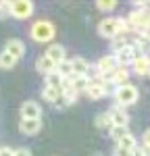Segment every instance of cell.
I'll return each instance as SVG.
<instances>
[{
	"mask_svg": "<svg viewBox=\"0 0 150 156\" xmlns=\"http://www.w3.org/2000/svg\"><path fill=\"white\" fill-rule=\"evenodd\" d=\"M112 96H115V102H117V106H131V104H136V100L138 96H140V92H138V87L136 85H131V83H125L121 85V87H117L115 92H112Z\"/></svg>",
	"mask_w": 150,
	"mask_h": 156,
	"instance_id": "7a4b0ae2",
	"label": "cell"
},
{
	"mask_svg": "<svg viewBox=\"0 0 150 156\" xmlns=\"http://www.w3.org/2000/svg\"><path fill=\"white\" fill-rule=\"evenodd\" d=\"M129 27L125 23V19H104V21H100L98 25V34L102 37H119V36H125L123 31H127Z\"/></svg>",
	"mask_w": 150,
	"mask_h": 156,
	"instance_id": "6da1fadb",
	"label": "cell"
},
{
	"mask_svg": "<svg viewBox=\"0 0 150 156\" xmlns=\"http://www.w3.org/2000/svg\"><path fill=\"white\" fill-rule=\"evenodd\" d=\"M11 15V2H0V19Z\"/></svg>",
	"mask_w": 150,
	"mask_h": 156,
	"instance_id": "484cf974",
	"label": "cell"
},
{
	"mask_svg": "<svg viewBox=\"0 0 150 156\" xmlns=\"http://www.w3.org/2000/svg\"><path fill=\"white\" fill-rule=\"evenodd\" d=\"M34 2L31 0H17V2H11V17L15 19H29L34 15Z\"/></svg>",
	"mask_w": 150,
	"mask_h": 156,
	"instance_id": "277c9868",
	"label": "cell"
},
{
	"mask_svg": "<svg viewBox=\"0 0 150 156\" xmlns=\"http://www.w3.org/2000/svg\"><path fill=\"white\" fill-rule=\"evenodd\" d=\"M4 52H9L11 56H15V58L19 60L25 54V44L21 40H17V37H15V40H9L6 46H4Z\"/></svg>",
	"mask_w": 150,
	"mask_h": 156,
	"instance_id": "30bf717a",
	"label": "cell"
},
{
	"mask_svg": "<svg viewBox=\"0 0 150 156\" xmlns=\"http://www.w3.org/2000/svg\"><path fill=\"white\" fill-rule=\"evenodd\" d=\"M46 56H48L54 65H59V62L65 60V48H62L61 44H52V46L46 50Z\"/></svg>",
	"mask_w": 150,
	"mask_h": 156,
	"instance_id": "5bb4252c",
	"label": "cell"
},
{
	"mask_svg": "<svg viewBox=\"0 0 150 156\" xmlns=\"http://www.w3.org/2000/svg\"><path fill=\"white\" fill-rule=\"evenodd\" d=\"M131 67H134V73L136 75H150V56H146V54L138 56Z\"/></svg>",
	"mask_w": 150,
	"mask_h": 156,
	"instance_id": "8fae6325",
	"label": "cell"
},
{
	"mask_svg": "<svg viewBox=\"0 0 150 156\" xmlns=\"http://www.w3.org/2000/svg\"><path fill=\"white\" fill-rule=\"evenodd\" d=\"M96 127H98V129H112V123H111L109 112H102V115L96 117Z\"/></svg>",
	"mask_w": 150,
	"mask_h": 156,
	"instance_id": "603a6c76",
	"label": "cell"
},
{
	"mask_svg": "<svg viewBox=\"0 0 150 156\" xmlns=\"http://www.w3.org/2000/svg\"><path fill=\"white\" fill-rule=\"evenodd\" d=\"M40 115H42V108L38 102L34 100H27L21 104V117L23 119H40Z\"/></svg>",
	"mask_w": 150,
	"mask_h": 156,
	"instance_id": "9c48e42d",
	"label": "cell"
},
{
	"mask_svg": "<svg viewBox=\"0 0 150 156\" xmlns=\"http://www.w3.org/2000/svg\"><path fill=\"white\" fill-rule=\"evenodd\" d=\"M134 156H142V154H140V150H138V148L134 150Z\"/></svg>",
	"mask_w": 150,
	"mask_h": 156,
	"instance_id": "1f68e13d",
	"label": "cell"
},
{
	"mask_svg": "<svg viewBox=\"0 0 150 156\" xmlns=\"http://www.w3.org/2000/svg\"><path fill=\"white\" fill-rule=\"evenodd\" d=\"M119 65H117V58H115V54H106V56H102V58L96 62V69H98V73L102 75V77H111L112 73H115V69H117Z\"/></svg>",
	"mask_w": 150,
	"mask_h": 156,
	"instance_id": "8992f818",
	"label": "cell"
},
{
	"mask_svg": "<svg viewBox=\"0 0 150 156\" xmlns=\"http://www.w3.org/2000/svg\"><path fill=\"white\" fill-rule=\"evenodd\" d=\"M54 71L59 73L62 79H71V77H73V67H71V60L65 58L62 62H59V65H56V69H54Z\"/></svg>",
	"mask_w": 150,
	"mask_h": 156,
	"instance_id": "e0dca14e",
	"label": "cell"
},
{
	"mask_svg": "<svg viewBox=\"0 0 150 156\" xmlns=\"http://www.w3.org/2000/svg\"><path fill=\"white\" fill-rule=\"evenodd\" d=\"M15 65H17V58L2 50V52H0V69H12Z\"/></svg>",
	"mask_w": 150,
	"mask_h": 156,
	"instance_id": "ffe728a7",
	"label": "cell"
},
{
	"mask_svg": "<svg viewBox=\"0 0 150 156\" xmlns=\"http://www.w3.org/2000/svg\"><path fill=\"white\" fill-rule=\"evenodd\" d=\"M62 81H65V79H62L56 71H52V73L46 75V85H48V87H54V90H61L62 92Z\"/></svg>",
	"mask_w": 150,
	"mask_h": 156,
	"instance_id": "d6986e66",
	"label": "cell"
},
{
	"mask_svg": "<svg viewBox=\"0 0 150 156\" xmlns=\"http://www.w3.org/2000/svg\"><path fill=\"white\" fill-rule=\"evenodd\" d=\"M109 79H111V83L115 85V87L125 85V83H127V79H129V71H127V67H117L115 73H112Z\"/></svg>",
	"mask_w": 150,
	"mask_h": 156,
	"instance_id": "7c38bea8",
	"label": "cell"
},
{
	"mask_svg": "<svg viewBox=\"0 0 150 156\" xmlns=\"http://www.w3.org/2000/svg\"><path fill=\"white\" fill-rule=\"evenodd\" d=\"M71 67H73V77H86L88 71H90L88 60L81 58V56H75V58L71 60Z\"/></svg>",
	"mask_w": 150,
	"mask_h": 156,
	"instance_id": "4fadbf2b",
	"label": "cell"
},
{
	"mask_svg": "<svg viewBox=\"0 0 150 156\" xmlns=\"http://www.w3.org/2000/svg\"><path fill=\"white\" fill-rule=\"evenodd\" d=\"M142 142H144V148H148L150 150V129L144 133V137H142Z\"/></svg>",
	"mask_w": 150,
	"mask_h": 156,
	"instance_id": "4dcf8cb0",
	"label": "cell"
},
{
	"mask_svg": "<svg viewBox=\"0 0 150 156\" xmlns=\"http://www.w3.org/2000/svg\"><path fill=\"white\" fill-rule=\"evenodd\" d=\"M42 129V119H21L19 123V131L25 135H36Z\"/></svg>",
	"mask_w": 150,
	"mask_h": 156,
	"instance_id": "ba28073f",
	"label": "cell"
},
{
	"mask_svg": "<svg viewBox=\"0 0 150 156\" xmlns=\"http://www.w3.org/2000/svg\"><path fill=\"white\" fill-rule=\"evenodd\" d=\"M36 69L40 73H44V75H48V73H52L54 69H56V65H54V62H52V60L44 54V56H40V58L36 60Z\"/></svg>",
	"mask_w": 150,
	"mask_h": 156,
	"instance_id": "9a60e30c",
	"label": "cell"
},
{
	"mask_svg": "<svg viewBox=\"0 0 150 156\" xmlns=\"http://www.w3.org/2000/svg\"><path fill=\"white\" fill-rule=\"evenodd\" d=\"M90 83H92V79L90 77H71V87H73L75 92H86L88 87H90Z\"/></svg>",
	"mask_w": 150,
	"mask_h": 156,
	"instance_id": "ac0fdd59",
	"label": "cell"
},
{
	"mask_svg": "<svg viewBox=\"0 0 150 156\" xmlns=\"http://www.w3.org/2000/svg\"><path fill=\"white\" fill-rule=\"evenodd\" d=\"M86 94L90 100H102V98L106 96V90H104V85H100V83H90V87L86 90Z\"/></svg>",
	"mask_w": 150,
	"mask_h": 156,
	"instance_id": "2e32d148",
	"label": "cell"
},
{
	"mask_svg": "<svg viewBox=\"0 0 150 156\" xmlns=\"http://www.w3.org/2000/svg\"><path fill=\"white\" fill-rule=\"evenodd\" d=\"M61 94H62L61 90H54V87H48V85L42 90V98H44V100H48V102H52V104L59 100V96H61Z\"/></svg>",
	"mask_w": 150,
	"mask_h": 156,
	"instance_id": "44dd1931",
	"label": "cell"
},
{
	"mask_svg": "<svg viewBox=\"0 0 150 156\" xmlns=\"http://www.w3.org/2000/svg\"><path fill=\"white\" fill-rule=\"evenodd\" d=\"M127 133H129V131H127V127H112V129H111V135L117 140V142H121Z\"/></svg>",
	"mask_w": 150,
	"mask_h": 156,
	"instance_id": "cb8c5ba5",
	"label": "cell"
},
{
	"mask_svg": "<svg viewBox=\"0 0 150 156\" xmlns=\"http://www.w3.org/2000/svg\"><path fill=\"white\" fill-rule=\"evenodd\" d=\"M115 58H117V65L119 67H127V65H134V60L138 58V54H136V46H125V48L121 50H117L115 52Z\"/></svg>",
	"mask_w": 150,
	"mask_h": 156,
	"instance_id": "5b68a950",
	"label": "cell"
},
{
	"mask_svg": "<svg viewBox=\"0 0 150 156\" xmlns=\"http://www.w3.org/2000/svg\"><path fill=\"white\" fill-rule=\"evenodd\" d=\"M0 156H15L12 148H0Z\"/></svg>",
	"mask_w": 150,
	"mask_h": 156,
	"instance_id": "f546056e",
	"label": "cell"
},
{
	"mask_svg": "<svg viewBox=\"0 0 150 156\" xmlns=\"http://www.w3.org/2000/svg\"><path fill=\"white\" fill-rule=\"evenodd\" d=\"M115 156H134V150H125V148H115Z\"/></svg>",
	"mask_w": 150,
	"mask_h": 156,
	"instance_id": "4316f807",
	"label": "cell"
},
{
	"mask_svg": "<svg viewBox=\"0 0 150 156\" xmlns=\"http://www.w3.org/2000/svg\"><path fill=\"white\" fill-rule=\"evenodd\" d=\"M117 146H119V148H125V150H136V148H138V142H136V137H134L131 133H127L121 142H117Z\"/></svg>",
	"mask_w": 150,
	"mask_h": 156,
	"instance_id": "7402d4cb",
	"label": "cell"
},
{
	"mask_svg": "<svg viewBox=\"0 0 150 156\" xmlns=\"http://www.w3.org/2000/svg\"><path fill=\"white\" fill-rule=\"evenodd\" d=\"M96 6H98L100 11H112V9L117 6V2H115V0H100Z\"/></svg>",
	"mask_w": 150,
	"mask_h": 156,
	"instance_id": "d4e9b609",
	"label": "cell"
},
{
	"mask_svg": "<svg viewBox=\"0 0 150 156\" xmlns=\"http://www.w3.org/2000/svg\"><path fill=\"white\" fill-rule=\"evenodd\" d=\"M15 156H31V150L29 148H19V150H15Z\"/></svg>",
	"mask_w": 150,
	"mask_h": 156,
	"instance_id": "f1b7e54d",
	"label": "cell"
},
{
	"mask_svg": "<svg viewBox=\"0 0 150 156\" xmlns=\"http://www.w3.org/2000/svg\"><path fill=\"white\" fill-rule=\"evenodd\" d=\"M69 104H71V102H69L67 98L62 96V94H61V96H59V100L54 102V106H56V108H65V106H69Z\"/></svg>",
	"mask_w": 150,
	"mask_h": 156,
	"instance_id": "83f0119b",
	"label": "cell"
},
{
	"mask_svg": "<svg viewBox=\"0 0 150 156\" xmlns=\"http://www.w3.org/2000/svg\"><path fill=\"white\" fill-rule=\"evenodd\" d=\"M109 117H111L112 127H127V123H129V117H127L125 108H121V106L111 108L109 110Z\"/></svg>",
	"mask_w": 150,
	"mask_h": 156,
	"instance_id": "52a82bcc",
	"label": "cell"
},
{
	"mask_svg": "<svg viewBox=\"0 0 150 156\" xmlns=\"http://www.w3.org/2000/svg\"><path fill=\"white\" fill-rule=\"evenodd\" d=\"M29 34H31V37L36 42H50L54 37V34H56V29H54V25L50 23V21L42 19V21H36V23L31 25Z\"/></svg>",
	"mask_w": 150,
	"mask_h": 156,
	"instance_id": "3957f363",
	"label": "cell"
}]
</instances>
